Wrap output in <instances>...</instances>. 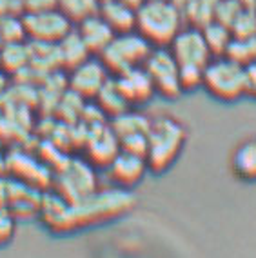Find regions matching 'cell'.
Wrapping results in <instances>:
<instances>
[{
    "instance_id": "6da1fadb",
    "label": "cell",
    "mask_w": 256,
    "mask_h": 258,
    "mask_svg": "<svg viewBox=\"0 0 256 258\" xmlns=\"http://www.w3.org/2000/svg\"><path fill=\"white\" fill-rule=\"evenodd\" d=\"M171 55L174 56L176 64L180 68V84L182 91H195L202 88V75L206 70L207 62L213 58L207 40L204 37V31L198 26H183L178 35L171 40L167 46Z\"/></svg>"
},
{
    "instance_id": "7a4b0ae2",
    "label": "cell",
    "mask_w": 256,
    "mask_h": 258,
    "mask_svg": "<svg viewBox=\"0 0 256 258\" xmlns=\"http://www.w3.org/2000/svg\"><path fill=\"white\" fill-rule=\"evenodd\" d=\"M187 142V129L180 120L162 115L151 120L147 131L146 164L147 169L160 175L173 167Z\"/></svg>"
},
{
    "instance_id": "3957f363",
    "label": "cell",
    "mask_w": 256,
    "mask_h": 258,
    "mask_svg": "<svg viewBox=\"0 0 256 258\" xmlns=\"http://www.w3.org/2000/svg\"><path fill=\"white\" fill-rule=\"evenodd\" d=\"M183 26V13L173 0H146L137 10L135 31L153 47H167Z\"/></svg>"
},
{
    "instance_id": "277c9868",
    "label": "cell",
    "mask_w": 256,
    "mask_h": 258,
    "mask_svg": "<svg viewBox=\"0 0 256 258\" xmlns=\"http://www.w3.org/2000/svg\"><path fill=\"white\" fill-rule=\"evenodd\" d=\"M202 88L220 102H236L247 97L245 66L227 55H216L207 62Z\"/></svg>"
},
{
    "instance_id": "5b68a950",
    "label": "cell",
    "mask_w": 256,
    "mask_h": 258,
    "mask_svg": "<svg viewBox=\"0 0 256 258\" xmlns=\"http://www.w3.org/2000/svg\"><path fill=\"white\" fill-rule=\"evenodd\" d=\"M151 49L153 46L138 31L118 33L111 38V42L104 47L98 58L107 68L111 77H114L123 71L144 66Z\"/></svg>"
},
{
    "instance_id": "8992f818",
    "label": "cell",
    "mask_w": 256,
    "mask_h": 258,
    "mask_svg": "<svg viewBox=\"0 0 256 258\" xmlns=\"http://www.w3.org/2000/svg\"><path fill=\"white\" fill-rule=\"evenodd\" d=\"M144 70L149 75L158 97L174 100L183 93L180 84V68L167 47H153L144 62Z\"/></svg>"
},
{
    "instance_id": "52a82bcc",
    "label": "cell",
    "mask_w": 256,
    "mask_h": 258,
    "mask_svg": "<svg viewBox=\"0 0 256 258\" xmlns=\"http://www.w3.org/2000/svg\"><path fill=\"white\" fill-rule=\"evenodd\" d=\"M20 17L26 38L37 44H58L75 28V24L56 8L38 13H26Z\"/></svg>"
},
{
    "instance_id": "ba28073f",
    "label": "cell",
    "mask_w": 256,
    "mask_h": 258,
    "mask_svg": "<svg viewBox=\"0 0 256 258\" xmlns=\"http://www.w3.org/2000/svg\"><path fill=\"white\" fill-rule=\"evenodd\" d=\"M69 84L80 97H96V93L104 88V84L111 79V73L107 71L100 58H86L78 66L71 68Z\"/></svg>"
},
{
    "instance_id": "9c48e42d",
    "label": "cell",
    "mask_w": 256,
    "mask_h": 258,
    "mask_svg": "<svg viewBox=\"0 0 256 258\" xmlns=\"http://www.w3.org/2000/svg\"><path fill=\"white\" fill-rule=\"evenodd\" d=\"M113 79L116 82V86H118V89L122 91L123 98L127 100L129 107L144 106L156 95L151 79L146 73L144 66L123 71L120 75H114Z\"/></svg>"
},
{
    "instance_id": "30bf717a",
    "label": "cell",
    "mask_w": 256,
    "mask_h": 258,
    "mask_svg": "<svg viewBox=\"0 0 256 258\" xmlns=\"http://www.w3.org/2000/svg\"><path fill=\"white\" fill-rule=\"evenodd\" d=\"M107 169H109L111 180L122 189L137 185L144 178V175L149 171L147 169L146 158L142 155H135V153L122 151V149L109 162Z\"/></svg>"
},
{
    "instance_id": "8fae6325",
    "label": "cell",
    "mask_w": 256,
    "mask_h": 258,
    "mask_svg": "<svg viewBox=\"0 0 256 258\" xmlns=\"http://www.w3.org/2000/svg\"><path fill=\"white\" fill-rule=\"evenodd\" d=\"M75 31L78 33V37L82 38V42L86 44L91 55H100L104 47L114 37V31L105 24V20L98 15V11L89 15L87 19L80 20L78 24H75Z\"/></svg>"
},
{
    "instance_id": "7c38bea8",
    "label": "cell",
    "mask_w": 256,
    "mask_h": 258,
    "mask_svg": "<svg viewBox=\"0 0 256 258\" xmlns=\"http://www.w3.org/2000/svg\"><path fill=\"white\" fill-rule=\"evenodd\" d=\"M98 15L105 20V24L118 33L135 31V22H137V11L133 8L125 6L120 0H105L98 6Z\"/></svg>"
},
{
    "instance_id": "4fadbf2b",
    "label": "cell",
    "mask_w": 256,
    "mask_h": 258,
    "mask_svg": "<svg viewBox=\"0 0 256 258\" xmlns=\"http://www.w3.org/2000/svg\"><path fill=\"white\" fill-rule=\"evenodd\" d=\"M231 171L242 182H256V139L243 140L234 148Z\"/></svg>"
},
{
    "instance_id": "5bb4252c",
    "label": "cell",
    "mask_w": 256,
    "mask_h": 258,
    "mask_svg": "<svg viewBox=\"0 0 256 258\" xmlns=\"http://www.w3.org/2000/svg\"><path fill=\"white\" fill-rule=\"evenodd\" d=\"M56 56H58L62 64L68 66L69 70H71V68L78 66L86 58H89L91 53H89V49L82 42V38L78 37V33L73 28V31L69 33L68 37H64L56 44Z\"/></svg>"
},
{
    "instance_id": "9a60e30c",
    "label": "cell",
    "mask_w": 256,
    "mask_h": 258,
    "mask_svg": "<svg viewBox=\"0 0 256 258\" xmlns=\"http://www.w3.org/2000/svg\"><path fill=\"white\" fill-rule=\"evenodd\" d=\"M95 98H96V102H98L100 109L104 111V113H107L109 116H113V118L114 116H118L120 113H123V111L131 109L127 100L123 98L122 91H120L116 82H114L113 77L104 84V88L96 93Z\"/></svg>"
},
{
    "instance_id": "2e32d148",
    "label": "cell",
    "mask_w": 256,
    "mask_h": 258,
    "mask_svg": "<svg viewBox=\"0 0 256 258\" xmlns=\"http://www.w3.org/2000/svg\"><path fill=\"white\" fill-rule=\"evenodd\" d=\"M202 31H204V37H206L211 53L215 56L224 55L225 51H227L229 42L233 38L231 29H229L225 24L218 22V20H211V22L202 26Z\"/></svg>"
},
{
    "instance_id": "e0dca14e",
    "label": "cell",
    "mask_w": 256,
    "mask_h": 258,
    "mask_svg": "<svg viewBox=\"0 0 256 258\" xmlns=\"http://www.w3.org/2000/svg\"><path fill=\"white\" fill-rule=\"evenodd\" d=\"M224 55L231 56L242 66H249L256 60V35L252 37H233Z\"/></svg>"
},
{
    "instance_id": "ac0fdd59",
    "label": "cell",
    "mask_w": 256,
    "mask_h": 258,
    "mask_svg": "<svg viewBox=\"0 0 256 258\" xmlns=\"http://www.w3.org/2000/svg\"><path fill=\"white\" fill-rule=\"evenodd\" d=\"M56 10L62 11L73 24H78L89 15L96 13L98 4L96 0H56Z\"/></svg>"
},
{
    "instance_id": "d6986e66",
    "label": "cell",
    "mask_w": 256,
    "mask_h": 258,
    "mask_svg": "<svg viewBox=\"0 0 256 258\" xmlns=\"http://www.w3.org/2000/svg\"><path fill=\"white\" fill-rule=\"evenodd\" d=\"M56 8V0H19V13H38Z\"/></svg>"
},
{
    "instance_id": "ffe728a7",
    "label": "cell",
    "mask_w": 256,
    "mask_h": 258,
    "mask_svg": "<svg viewBox=\"0 0 256 258\" xmlns=\"http://www.w3.org/2000/svg\"><path fill=\"white\" fill-rule=\"evenodd\" d=\"M247 70V97L256 98V60L245 66Z\"/></svg>"
},
{
    "instance_id": "44dd1931",
    "label": "cell",
    "mask_w": 256,
    "mask_h": 258,
    "mask_svg": "<svg viewBox=\"0 0 256 258\" xmlns=\"http://www.w3.org/2000/svg\"><path fill=\"white\" fill-rule=\"evenodd\" d=\"M20 15L19 13V0H0V17L2 15Z\"/></svg>"
},
{
    "instance_id": "7402d4cb",
    "label": "cell",
    "mask_w": 256,
    "mask_h": 258,
    "mask_svg": "<svg viewBox=\"0 0 256 258\" xmlns=\"http://www.w3.org/2000/svg\"><path fill=\"white\" fill-rule=\"evenodd\" d=\"M120 2H123L125 6H129V8H133V10L137 11L138 8H140L144 2H146V0H120Z\"/></svg>"
},
{
    "instance_id": "603a6c76",
    "label": "cell",
    "mask_w": 256,
    "mask_h": 258,
    "mask_svg": "<svg viewBox=\"0 0 256 258\" xmlns=\"http://www.w3.org/2000/svg\"><path fill=\"white\" fill-rule=\"evenodd\" d=\"M102 2H105V0H96V4H98V6H100Z\"/></svg>"
}]
</instances>
